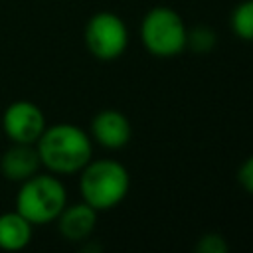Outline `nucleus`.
Listing matches in <instances>:
<instances>
[{"label":"nucleus","mask_w":253,"mask_h":253,"mask_svg":"<svg viewBox=\"0 0 253 253\" xmlns=\"http://www.w3.org/2000/svg\"><path fill=\"white\" fill-rule=\"evenodd\" d=\"M42 166L55 176L79 174L93 158V140L77 125L57 123L45 126L36 142Z\"/></svg>","instance_id":"nucleus-1"},{"label":"nucleus","mask_w":253,"mask_h":253,"mask_svg":"<svg viewBox=\"0 0 253 253\" xmlns=\"http://www.w3.org/2000/svg\"><path fill=\"white\" fill-rule=\"evenodd\" d=\"M130 190V174L126 166L113 158L89 160L79 172V194L85 204L97 211L117 208Z\"/></svg>","instance_id":"nucleus-2"},{"label":"nucleus","mask_w":253,"mask_h":253,"mask_svg":"<svg viewBox=\"0 0 253 253\" xmlns=\"http://www.w3.org/2000/svg\"><path fill=\"white\" fill-rule=\"evenodd\" d=\"M16 210L32 225H47L57 219L67 204V190L55 174H34L20 182Z\"/></svg>","instance_id":"nucleus-3"},{"label":"nucleus","mask_w":253,"mask_h":253,"mask_svg":"<svg viewBox=\"0 0 253 253\" xmlns=\"http://www.w3.org/2000/svg\"><path fill=\"white\" fill-rule=\"evenodd\" d=\"M140 40L150 55L174 57L186 49L188 26L174 8L154 6L140 22Z\"/></svg>","instance_id":"nucleus-4"},{"label":"nucleus","mask_w":253,"mask_h":253,"mask_svg":"<svg viewBox=\"0 0 253 253\" xmlns=\"http://www.w3.org/2000/svg\"><path fill=\"white\" fill-rule=\"evenodd\" d=\"M87 51L99 61H115L128 47V28L121 16L115 12L93 14L83 32Z\"/></svg>","instance_id":"nucleus-5"},{"label":"nucleus","mask_w":253,"mask_h":253,"mask_svg":"<svg viewBox=\"0 0 253 253\" xmlns=\"http://www.w3.org/2000/svg\"><path fill=\"white\" fill-rule=\"evenodd\" d=\"M45 126L43 111L32 101H14L4 109L2 130L12 142L36 144Z\"/></svg>","instance_id":"nucleus-6"},{"label":"nucleus","mask_w":253,"mask_h":253,"mask_svg":"<svg viewBox=\"0 0 253 253\" xmlns=\"http://www.w3.org/2000/svg\"><path fill=\"white\" fill-rule=\"evenodd\" d=\"M89 136L107 150H121L130 142L132 126L125 113L117 109H101L91 119Z\"/></svg>","instance_id":"nucleus-7"},{"label":"nucleus","mask_w":253,"mask_h":253,"mask_svg":"<svg viewBox=\"0 0 253 253\" xmlns=\"http://www.w3.org/2000/svg\"><path fill=\"white\" fill-rule=\"evenodd\" d=\"M97 210H93L83 200L77 204H65L61 213L57 215V229L63 239L79 243L91 237L97 227Z\"/></svg>","instance_id":"nucleus-8"},{"label":"nucleus","mask_w":253,"mask_h":253,"mask_svg":"<svg viewBox=\"0 0 253 253\" xmlns=\"http://www.w3.org/2000/svg\"><path fill=\"white\" fill-rule=\"evenodd\" d=\"M42 168L40 154L36 144H20L14 142L0 158V172L6 180L24 182L30 176L38 174Z\"/></svg>","instance_id":"nucleus-9"},{"label":"nucleus","mask_w":253,"mask_h":253,"mask_svg":"<svg viewBox=\"0 0 253 253\" xmlns=\"http://www.w3.org/2000/svg\"><path fill=\"white\" fill-rule=\"evenodd\" d=\"M34 235V225L18 211L0 213V249L2 251H20L30 245Z\"/></svg>","instance_id":"nucleus-10"},{"label":"nucleus","mask_w":253,"mask_h":253,"mask_svg":"<svg viewBox=\"0 0 253 253\" xmlns=\"http://www.w3.org/2000/svg\"><path fill=\"white\" fill-rule=\"evenodd\" d=\"M229 28L235 38L243 42H253V0H243L231 10Z\"/></svg>","instance_id":"nucleus-11"},{"label":"nucleus","mask_w":253,"mask_h":253,"mask_svg":"<svg viewBox=\"0 0 253 253\" xmlns=\"http://www.w3.org/2000/svg\"><path fill=\"white\" fill-rule=\"evenodd\" d=\"M217 43V34L211 26L198 24L188 30V40H186V49L194 53H210Z\"/></svg>","instance_id":"nucleus-12"},{"label":"nucleus","mask_w":253,"mask_h":253,"mask_svg":"<svg viewBox=\"0 0 253 253\" xmlns=\"http://www.w3.org/2000/svg\"><path fill=\"white\" fill-rule=\"evenodd\" d=\"M194 251L196 253H227L229 251V243L221 233L208 231V233L198 237V241L194 245Z\"/></svg>","instance_id":"nucleus-13"},{"label":"nucleus","mask_w":253,"mask_h":253,"mask_svg":"<svg viewBox=\"0 0 253 253\" xmlns=\"http://www.w3.org/2000/svg\"><path fill=\"white\" fill-rule=\"evenodd\" d=\"M237 184L243 188V192H247L249 196H253V154L247 156L239 168H237Z\"/></svg>","instance_id":"nucleus-14"}]
</instances>
